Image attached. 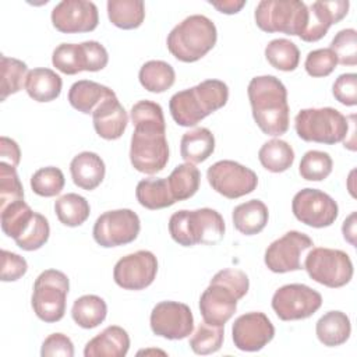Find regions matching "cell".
Here are the masks:
<instances>
[{
  "instance_id": "52a82bcc",
  "label": "cell",
  "mask_w": 357,
  "mask_h": 357,
  "mask_svg": "<svg viewBox=\"0 0 357 357\" xmlns=\"http://www.w3.org/2000/svg\"><path fill=\"white\" fill-rule=\"evenodd\" d=\"M130 160L135 170L145 174H155L163 170L169 162L166 126H134L130 145Z\"/></svg>"
},
{
  "instance_id": "ba28073f",
  "label": "cell",
  "mask_w": 357,
  "mask_h": 357,
  "mask_svg": "<svg viewBox=\"0 0 357 357\" xmlns=\"http://www.w3.org/2000/svg\"><path fill=\"white\" fill-rule=\"evenodd\" d=\"M254 18L264 32L300 36L308 22V7L300 0H261Z\"/></svg>"
},
{
  "instance_id": "7bdbcfd3",
  "label": "cell",
  "mask_w": 357,
  "mask_h": 357,
  "mask_svg": "<svg viewBox=\"0 0 357 357\" xmlns=\"http://www.w3.org/2000/svg\"><path fill=\"white\" fill-rule=\"evenodd\" d=\"M49 234L50 227L47 219L43 215L35 212L22 234L14 241L24 251H35L46 244V241L49 240Z\"/></svg>"
},
{
  "instance_id": "cb8c5ba5",
  "label": "cell",
  "mask_w": 357,
  "mask_h": 357,
  "mask_svg": "<svg viewBox=\"0 0 357 357\" xmlns=\"http://www.w3.org/2000/svg\"><path fill=\"white\" fill-rule=\"evenodd\" d=\"M113 96L116 93L109 86L89 79L74 82L68 91L70 105L84 114H92L103 100Z\"/></svg>"
},
{
  "instance_id": "5bb4252c",
  "label": "cell",
  "mask_w": 357,
  "mask_h": 357,
  "mask_svg": "<svg viewBox=\"0 0 357 357\" xmlns=\"http://www.w3.org/2000/svg\"><path fill=\"white\" fill-rule=\"evenodd\" d=\"M291 211L297 220L315 229L331 226L339 215L336 201L317 188L300 190L293 197Z\"/></svg>"
},
{
  "instance_id": "9a60e30c",
  "label": "cell",
  "mask_w": 357,
  "mask_h": 357,
  "mask_svg": "<svg viewBox=\"0 0 357 357\" xmlns=\"http://www.w3.org/2000/svg\"><path fill=\"white\" fill-rule=\"evenodd\" d=\"M314 245L312 240L301 231L290 230L272 241L265 251V265L275 273L303 269L301 255Z\"/></svg>"
},
{
  "instance_id": "1f68e13d",
  "label": "cell",
  "mask_w": 357,
  "mask_h": 357,
  "mask_svg": "<svg viewBox=\"0 0 357 357\" xmlns=\"http://www.w3.org/2000/svg\"><path fill=\"white\" fill-rule=\"evenodd\" d=\"M138 79L146 91L162 93L173 86L176 73L174 68L163 60H149L139 68Z\"/></svg>"
},
{
  "instance_id": "9c48e42d",
  "label": "cell",
  "mask_w": 357,
  "mask_h": 357,
  "mask_svg": "<svg viewBox=\"0 0 357 357\" xmlns=\"http://www.w3.org/2000/svg\"><path fill=\"white\" fill-rule=\"evenodd\" d=\"M70 282L66 273L46 269L35 279L31 304L33 312L43 322H57L64 317Z\"/></svg>"
},
{
  "instance_id": "d590c367",
  "label": "cell",
  "mask_w": 357,
  "mask_h": 357,
  "mask_svg": "<svg viewBox=\"0 0 357 357\" xmlns=\"http://www.w3.org/2000/svg\"><path fill=\"white\" fill-rule=\"evenodd\" d=\"M201 173L192 163H181L167 177V184L176 201L191 198L199 188Z\"/></svg>"
},
{
  "instance_id": "d6986e66",
  "label": "cell",
  "mask_w": 357,
  "mask_h": 357,
  "mask_svg": "<svg viewBox=\"0 0 357 357\" xmlns=\"http://www.w3.org/2000/svg\"><path fill=\"white\" fill-rule=\"evenodd\" d=\"M275 336V326L271 319L259 311L245 312L236 318L231 326L234 346L241 351H258Z\"/></svg>"
},
{
  "instance_id": "4316f807",
  "label": "cell",
  "mask_w": 357,
  "mask_h": 357,
  "mask_svg": "<svg viewBox=\"0 0 357 357\" xmlns=\"http://www.w3.org/2000/svg\"><path fill=\"white\" fill-rule=\"evenodd\" d=\"M61 77L50 68H33L28 73L25 91L36 102H52L61 92Z\"/></svg>"
},
{
  "instance_id": "44dd1931",
  "label": "cell",
  "mask_w": 357,
  "mask_h": 357,
  "mask_svg": "<svg viewBox=\"0 0 357 357\" xmlns=\"http://www.w3.org/2000/svg\"><path fill=\"white\" fill-rule=\"evenodd\" d=\"M93 128L96 134L107 141L120 138L128 123L126 109L119 102L117 96L103 100L92 113Z\"/></svg>"
},
{
  "instance_id": "4dcf8cb0",
  "label": "cell",
  "mask_w": 357,
  "mask_h": 357,
  "mask_svg": "<svg viewBox=\"0 0 357 357\" xmlns=\"http://www.w3.org/2000/svg\"><path fill=\"white\" fill-rule=\"evenodd\" d=\"M107 17L117 28L135 29L144 22L145 4L142 0H109Z\"/></svg>"
},
{
  "instance_id": "db71d44e",
  "label": "cell",
  "mask_w": 357,
  "mask_h": 357,
  "mask_svg": "<svg viewBox=\"0 0 357 357\" xmlns=\"http://www.w3.org/2000/svg\"><path fill=\"white\" fill-rule=\"evenodd\" d=\"M356 212H351L343 222L342 233L346 241H349L351 245H356Z\"/></svg>"
},
{
  "instance_id": "bcb514c9",
  "label": "cell",
  "mask_w": 357,
  "mask_h": 357,
  "mask_svg": "<svg viewBox=\"0 0 357 357\" xmlns=\"http://www.w3.org/2000/svg\"><path fill=\"white\" fill-rule=\"evenodd\" d=\"M337 66V59L335 53L329 49H315L311 50L305 57V71L308 75L319 78V77H328Z\"/></svg>"
},
{
  "instance_id": "ac0fdd59",
  "label": "cell",
  "mask_w": 357,
  "mask_h": 357,
  "mask_svg": "<svg viewBox=\"0 0 357 357\" xmlns=\"http://www.w3.org/2000/svg\"><path fill=\"white\" fill-rule=\"evenodd\" d=\"M99 13L92 1L63 0L52 10V24L63 33L91 32L98 26Z\"/></svg>"
},
{
  "instance_id": "d6a6232c",
  "label": "cell",
  "mask_w": 357,
  "mask_h": 357,
  "mask_svg": "<svg viewBox=\"0 0 357 357\" xmlns=\"http://www.w3.org/2000/svg\"><path fill=\"white\" fill-rule=\"evenodd\" d=\"M53 66L67 75L88 71V54L82 43H60L52 54Z\"/></svg>"
},
{
  "instance_id": "8fae6325",
  "label": "cell",
  "mask_w": 357,
  "mask_h": 357,
  "mask_svg": "<svg viewBox=\"0 0 357 357\" xmlns=\"http://www.w3.org/2000/svg\"><path fill=\"white\" fill-rule=\"evenodd\" d=\"M141 230L138 215L131 209H114L103 212L92 229L93 240L105 248L132 243Z\"/></svg>"
},
{
  "instance_id": "7a4b0ae2",
  "label": "cell",
  "mask_w": 357,
  "mask_h": 357,
  "mask_svg": "<svg viewBox=\"0 0 357 357\" xmlns=\"http://www.w3.org/2000/svg\"><path fill=\"white\" fill-rule=\"evenodd\" d=\"M248 287V276L240 269H222L215 273L199 298L204 322L225 326L234 315L237 301L247 294Z\"/></svg>"
},
{
  "instance_id": "f6af8a7d",
  "label": "cell",
  "mask_w": 357,
  "mask_h": 357,
  "mask_svg": "<svg viewBox=\"0 0 357 357\" xmlns=\"http://www.w3.org/2000/svg\"><path fill=\"white\" fill-rule=\"evenodd\" d=\"M24 199V188L14 166L0 162V209Z\"/></svg>"
},
{
  "instance_id": "ab89813d",
  "label": "cell",
  "mask_w": 357,
  "mask_h": 357,
  "mask_svg": "<svg viewBox=\"0 0 357 357\" xmlns=\"http://www.w3.org/2000/svg\"><path fill=\"white\" fill-rule=\"evenodd\" d=\"M223 339H225L223 326L209 325L206 322H202L197 326L195 332L190 337L188 344L195 354L206 356V354L216 353L222 347Z\"/></svg>"
},
{
  "instance_id": "f1b7e54d",
  "label": "cell",
  "mask_w": 357,
  "mask_h": 357,
  "mask_svg": "<svg viewBox=\"0 0 357 357\" xmlns=\"http://www.w3.org/2000/svg\"><path fill=\"white\" fill-rule=\"evenodd\" d=\"M135 197L141 206L156 211L172 206L176 199L167 184V178H142L135 188Z\"/></svg>"
},
{
  "instance_id": "5b68a950",
  "label": "cell",
  "mask_w": 357,
  "mask_h": 357,
  "mask_svg": "<svg viewBox=\"0 0 357 357\" xmlns=\"http://www.w3.org/2000/svg\"><path fill=\"white\" fill-rule=\"evenodd\" d=\"M218 31L212 20L194 14L184 18L167 35L166 45L172 56L183 63H194L213 49Z\"/></svg>"
},
{
  "instance_id": "f546056e",
  "label": "cell",
  "mask_w": 357,
  "mask_h": 357,
  "mask_svg": "<svg viewBox=\"0 0 357 357\" xmlns=\"http://www.w3.org/2000/svg\"><path fill=\"white\" fill-rule=\"evenodd\" d=\"M106 301L95 294H85L78 297L71 308V317L74 322L84 329L96 328L106 319Z\"/></svg>"
},
{
  "instance_id": "6da1fadb",
  "label": "cell",
  "mask_w": 357,
  "mask_h": 357,
  "mask_svg": "<svg viewBox=\"0 0 357 357\" xmlns=\"http://www.w3.org/2000/svg\"><path fill=\"white\" fill-rule=\"evenodd\" d=\"M252 117L259 130L272 137L286 134L290 123L287 89L275 75L254 77L247 88Z\"/></svg>"
},
{
  "instance_id": "f35d334b",
  "label": "cell",
  "mask_w": 357,
  "mask_h": 357,
  "mask_svg": "<svg viewBox=\"0 0 357 357\" xmlns=\"http://www.w3.org/2000/svg\"><path fill=\"white\" fill-rule=\"evenodd\" d=\"M1 86H0V100L4 102L7 96L17 93L25 86L28 67L24 61L7 57L1 54Z\"/></svg>"
},
{
  "instance_id": "7c38bea8",
  "label": "cell",
  "mask_w": 357,
  "mask_h": 357,
  "mask_svg": "<svg viewBox=\"0 0 357 357\" xmlns=\"http://www.w3.org/2000/svg\"><path fill=\"white\" fill-rule=\"evenodd\" d=\"M206 178L218 194L236 199L252 192L258 185L254 170L234 160H219L208 167Z\"/></svg>"
},
{
  "instance_id": "603a6c76",
  "label": "cell",
  "mask_w": 357,
  "mask_h": 357,
  "mask_svg": "<svg viewBox=\"0 0 357 357\" xmlns=\"http://www.w3.org/2000/svg\"><path fill=\"white\" fill-rule=\"evenodd\" d=\"M70 173L77 187L92 191L103 181L106 166L98 153L84 151L73 158L70 163Z\"/></svg>"
},
{
  "instance_id": "681fc988",
  "label": "cell",
  "mask_w": 357,
  "mask_h": 357,
  "mask_svg": "<svg viewBox=\"0 0 357 357\" xmlns=\"http://www.w3.org/2000/svg\"><path fill=\"white\" fill-rule=\"evenodd\" d=\"M28 271V264L24 257L7 250H1V280L14 282L24 276Z\"/></svg>"
},
{
  "instance_id": "e575fe53",
  "label": "cell",
  "mask_w": 357,
  "mask_h": 357,
  "mask_svg": "<svg viewBox=\"0 0 357 357\" xmlns=\"http://www.w3.org/2000/svg\"><path fill=\"white\" fill-rule=\"evenodd\" d=\"M54 212L60 223L68 227L81 226L91 213V206L86 198L75 192L61 195L54 202Z\"/></svg>"
},
{
  "instance_id": "f5cc1de1",
  "label": "cell",
  "mask_w": 357,
  "mask_h": 357,
  "mask_svg": "<svg viewBox=\"0 0 357 357\" xmlns=\"http://www.w3.org/2000/svg\"><path fill=\"white\" fill-rule=\"evenodd\" d=\"M209 4L223 14H236L245 6V1L244 0H223V1H209Z\"/></svg>"
},
{
  "instance_id": "8992f818",
  "label": "cell",
  "mask_w": 357,
  "mask_h": 357,
  "mask_svg": "<svg viewBox=\"0 0 357 357\" xmlns=\"http://www.w3.org/2000/svg\"><path fill=\"white\" fill-rule=\"evenodd\" d=\"M294 128L307 142L333 145L347 138L349 119L333 107H310L297 113Z\"/></svg>"
},
{
  "instance_id": "277c9868",
  "label": "cell",
  "mask_w": 357,
  "mask_h": 357,
  "mask_svg": "<svg viewBox=\"0 0 357 357\" xmlns=\"http://www.w3.org/2000/svg\"><path fill=\"white\" fill-rule=\"evenodd\" d=\"M226 226L222 215L211 208L181 209L169 219V233L183 247H192L195 244L213 245L223 238Z\"/></svg>"
},
{
  "instance_id": "b9f144b4",
  "label": "cell",
  "mask_w": 357,
  "mask_h": 357,
  "mask_svg": "<svg viewBox=\"0 0 357 357\" xmlns=\"http://www.w3.org/2000/svg\"><path fill=\"white\" fill-rule=\"evenodd\" d=\"M64 174L59 167L47 166L36 170L31 177V188L40 197H56L64 188Z\"/></svg>"
},
{
  "instance_id": "836d02e7",
  "label": "cell",
  "mask_w": 357,
  "mask_h": 357,
  "mask_svg": "<svg viewBox=\"0 0 357 357\" xmlns=\"http://www.w3.org/2000/svg\"><path fill=\"white\" fill-rule=\"evenodd\" d=\"M258 159L268 172L282 173L291 167L294 162V151L289 142L273 138L259 148Z\"/></svg>"
},
{
  "instance_id": "ffe728a7",
  "label": "cell",
  "mask_w": 357,
  "mask_h": 357,
  "mask_svg": "<svg viewBox=\"0 0 357 357\" xmlns=\"http://www.w3.org/2000/svg\"><path fill=\"white\" fill-rule=\"evenodd\" d=\"M308 7V22L300 39L304 42H317L322 39L328 29L342 21L347 13L350 3L347 0H331V1H314Z\"/></svg>"
},
{
  "instance_id": "484cf974",
  "label": "cell",
  "mask_w": 357,
  "mask_h": 357,
  "mask_svg": "<svg viewBox=\"0 0 357 357\" xmlns=\"http://www.w3.org/2000/svg\"><path fill=\"white\" fill-rule=\"evenodd\" d=\"M318 340L328 347H336L347 342L351 333L349 317L342 311L325 312L315 325Z\"/></svg>"
},
{
  "instance_id": "d4e9b609",
  "label": "cell",
  "mask_w": 357,
  "mask_h": 357,
  "mask_svg": "<svg viewBox=\"0 0 357 357\" xmlns=\"http://www.w3.org/2000/svg\"><path fill=\"white\" fill-rule=\"evenodd\" d=\"M268 206L261 199H250L233 209L231 219L236 230L245 236H254L262 231L268 223Z\"/></svg>"
},
{
  "instance_id": "e0dca14e",
  "label": "cell",
  "mask_w": 357,
  "mask_h": 357,
  "mask_svg": "<svg viewBox=\"0 0 357 357\" xmlns=\"http://www.w3.org/2000/svg\"><path fill=\"white\" fill-rule=\"evenodd\" d=\"M158 273V259L153 252L139 250L120 258L113 269L117 286L126 290H142L152 284Z\"/></svg>"
},
{
  "instance_id": "f907efd6",
  "label": "cell",
  "mask_w": 357,
  "mask_h": 357,
  "mask_svg": "<svg viewBox=\"0 0 357 357\" xmlns=\"http://www.w3.org/2000/svg\"><path fill=\"white\" fill-rule=\"evenodd\" d=\"M40 356L42 357H54V356H61V357H73L74 356V344L68 336L64 333H52L49 335L40 349Z\"/></svg>"
},
{
  "instance_id": "2e32d148",
  "label": "cell",
  "mask_w": 357,
  "mask_h": 357,
  "mask_svg": "<svg viewBox=\"0 0 357 357\" xmlns=\"http://www.w3.org/2000/svg\"><path fill=\"white\" fill-rule=\"evenodd\" d=\"M151 329L156 336L180 340L191 335L194 317L190 307L178 301H160L151 312Z\"/></svg>"
},
{
  "instance_id": "8d00e7d4",
  "label": "cell",
  "mask_w": 357,
  "mask_h": 357,
  "mask_svg": "<svg viewBox=\"0 0 357 357\" xmlns=\"http://www.w3.org/2000/svg\"><path fill=\"white\" fill-rule=\"evenodd\" d=\"M265 57L276 70L294 71L300 63V50L294 42L278 38L266 45Z\"/></svg>"
},
{
  "instance_id": "816d5d0a",
  "label": "cell",
  "mask_w": 357,
  "mask_h": 357,
  "mask_svg": "<svg viewBox=\"0 0 357 357\" xmlns=\"http://www.w3.org/2000/svg\"><path fill=\"white\" fill-rule=\"evenodd\" d=\"M0 156L1 162H6L14 167L18 166L21 160V151L17 142L8 137H1L0 138Z\"/></svg>"
},
{
  "instance_id": "60d3db41",
  "label": "cell",
  "mask_w": 357,
  "mask_h": 357,
  "mask_svg": "<svg viewBox=\"0 0 357 357\" xmlns=\"http://www.w3.org/2000/svg\"><path fill=\"white\" fill-rule=\"evenodd\" d=\"M332 167L333 160L329 153L314 149L303 155L298 166V173L304 180L322 181L332 173Z\"/></svg>"
},
{
  "instance_id": "7402d4cb",
  "label": "cell",
  "mask_w": 357,
  "mask_h": 357,
  "mask_svg": "<svg viewBox=\"0 0 357 357\" xmlns=\"http://www.w3.org/2000/svg\"><path fill=\"white\" fill-rule=\"evenodd\" d=\"M130 349V336L119 325H110L92 337L84 349L85 357H124Z\"/></svg>"
},
{
  "instance_id": "83f0119b",
  "label": "cell",
  "mask_w": 357,
  "mask_h": 357,
  "mask_svg": "<svg viewBox=\"0 0 357 357\" xmlns=\"http://www.w3.org/2000/svg\"><path fill=\"white\" fill-rule=\"evenodd\" d=\"M215 151V137L209 128L198 127L183 134L180 155L187 163H201Z\"/></svg>"
},
{
  "instance_id": "3957f363",
  "label": "cell",
  "mask_w": 357,
  "mask_h": 357,
  "mask_svg": "<svg viewBox=\"0 0 357 357\" xmlns=\"http://www.w3.org/2000/svg\"><path fill=\"white\" fill-rule=\"evenodd\" d=\"M229 99V88L220 79H205L176 92L169 102L173 120L181 127H194L211 113L222 109Z\"/></svg>"
},
{
  "instance_id": "ee69618b",
  "label": "cell",
  "mask_w": 357,
  "mask_h": 357,
  "mask_svg": "<svg viewBox=\"0 0 357 357\" xmlns=\"http://www.w3.org/2000/svg\"><path fill=\"white\" fill-rule=\"evenodd\" d=\"M336 59L337 63L342 66H356L357 64V32L353 28H346L339 31L329 47Z\"/></svg>"
},
{
  "instance_id": "74e56055",
  "label": "cell",
  "mask_w": 357,
  "mask_h": 357,
  "mask_svg": "<svg viewBox=\"0 0 357 357\" xmlns=\"http://www.w3.org/2000/svg\"><path fill=\"white\" fill-rule=\"evenodd\" d=\"M33 211L31 206L24 201H15L8 204L7 206L0 209V219H1V229L6 236L11 238H18L28 223L33 216Z\"/></svg>"
},
{
  "instance_id": "30bf717a",
  "label": "cell",
  "mask_w": 357,
  "mask_h": 357,
  "mask_svg": "<svg viewBox=\"0 0 357 357\" xmlns=\"http://www.w3.org/2000/svg\"><path fill=\"white\" fill-rule=\"evenodd\" d=\"M303 268L312 280L331 289L347 284L354 272L349 254L325 247L312 248L307 254Z\"/></svg>"
},
{
  "instance_id": "7dc6e473",
  "label": "cell",
  "mask_w": 357,
  "mask_h": 357,
  "mask_svg": "<svg viewBox=\"0 0 357 357\" xmlns=\"http://www.w3.org/2000/svg\"><path fill=\"white\" fill-rule=\"evenodd\" d=\"M131 121L134 126L137 124H156L166 126L163 109L159 103L152 100H139L131 107Z\"/></svg>"
},
{
  "instance_id": "c3c4849f",
  "label": "cell",
  "mask_w": 357,
  "mask_h": 357,
  "mask_svg": "<svg viewBox=\"0 0 357 357\" xmlns=\"http://www.w3.org/2000/svg\"><path fill=\"white\" fill-rule=\"evenodd\" d=\"M335 99L344 106L357 105V75L354 73L340 74L332 86Z\"/></svg>"
},
{
  "instance_id": "4fadbf2b",
  "label": "cell",
  "mask_w": 357,
  "mask_h": 357,
  "mask_svg": "<svg viewBox=\"0 0 357 357\" xmlns=\"http://www.w3.org/2000/svg\"><path fill=\"white\" fill-rule=\"evenodd\" d=\"M322 305V296L303 283L279 287L272 297V308L282 321H298L314 315Z\"/></svg>"
}]
</instances>
